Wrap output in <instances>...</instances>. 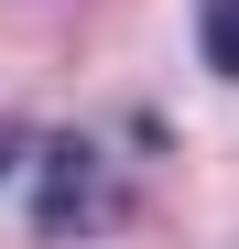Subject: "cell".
<instances>
[{"mask_svg": "<svg viewBox=\"0 0 239 249\" xmlns=\"http://www.w3.org/2000/svg\"><path fill=\"white\" fill-rule=\"evenodd\" d=\"M196 44H207L218 76H239V0H207V11H196Z\"/></svg>", "mask_w": 239, "mask_h": 249, "instance_id": "cell-1", "label": "cell"}]
</instances>
